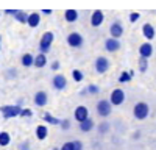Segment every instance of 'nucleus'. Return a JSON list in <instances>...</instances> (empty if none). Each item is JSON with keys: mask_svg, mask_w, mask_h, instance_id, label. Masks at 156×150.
<instances>
[{"mask_svg": "<svg viewBox=\"0 0 156 150\" xmlns=\"http://www.w3.org/2000/svg\"><path fill=\"white\" fill-rule=\"evenodd\" d=\"M125 100V92L122 89H114L111 94V103L112 105H122Z\"/></svg>", "mask_w": 156, "mask_h": 150, "instance_id": "6", "label": "nucleus"}, {"mask_svg": "<svg viewBox=\"0 0 156 150\" xmlns=\"http://www.w3.org/2000/svg\"><path fill=\"white\" fill-rule=\"evenodd\" d=\"M142 31H144V36L147 38V39H153L154 38V28L150 23H145L144 27H142Z\"/></svg>", "mask_w": 156, "mask_h": 150, "instance_id": "16", "label": "nucleus"}, {"mask_svg": "<svg viewBox=\"0 0 156 150\" xmlns=\"http://www.w3.org/2000/svg\"><path fill=\"white\" fill-rule=\"evenodd\" d=\"M45 61H47V59H45V55H44V53H39V55L34 58V66H36V67H44V66H45Z\"/></svg>", "mask_w": 156, "mask_h": 150, "instance_id": "22", "label": "nucleus"}, {"mask_svg": "<svg viewBox=\"0 0 156 150\" xmlns=\"http://www.w3.org/2000/svg\"><path fill=\"white\" fill-rule=\"evenodd\" d=\"M51 42H53V33H51V31L44 33L42 38H41V44H39V47H41V52H42V53L48 52V48H50Z\"/></svg>", "mask_w": 156, "mask_h": 150, "instance_id": "4", "label": "nucleus"}, {"mask_svg": "<svg viewBox=\"0 0 156 150\" xmlns=\"http://www.w3.org/2000/svg\"><path fill=\"white\" fill-rule=\"evenodd\" d=\"M109 31H111L112 38H119V36H122V33H123V27H122L119 22H114V23L111 25Z\"/></svg>", "mask_w": 156, "mask_h": 150, "instance_id": "12", "label": "nucleus"}, {"mask_svg": "<svg viewBox=\"0 0 156 150\" xmlns=\"http://www.w3.org/2000/svg\"><path fill=\"white\" fill-rule=\"evenodd\" d=\"M61 127H62V130H67L69 128V120H62L61 122Z\"/></svg>", "mask_w": 156, "mask_h": 150, "instance_id": "34", "label": "nucleus"}, {"mask_svg": "<svg viewBox=\"0 0 156 150\" xmlns=\"http://www.w3.org/2000/svg\"><path fill=\"white\" fill-rule=\"evenodd\" d=\"M42 119H44L47 123H51V125H61V120L56 119V117H53L51 114H48V112H45V114L42 116Z\"/></svg>", "mask_w": 156, "mask_h": 150, "instance_id": "20", "label": "nucleus"}, {"mask_svg": "<svg viewBox=\"0 0 156 150\" xmlns=\"http://www.w3.org/2000/svg\"><path fill=\"white\" fill-rule=\"evenodd\" d=\"M39 20H41V17H39L37 12H33V14L28 16V25L30 27H36V25L39 23Z\"/></svg>", "mask_w": 156, "mask_h": 150, "instance_id": "23", "label": "nucleus"}, {"mask_svg": "<svg viewBox=\"0 0 156 150\" xmlns=\"http://www.w3.org/2000/svg\"><path fill=\"white\" fill-rule=\"evenodd\" d=\"M137 19H139V12H133V14L129 16V20H131V22H136Z\"/></svg>", "mask_w": 156, "mask_h": 150, "instance_id": "33", "label": "nucleus"}, {"mask_svg": "<svg viewBox=\"0 0 156 150\" xmlns=\"http://www.w3.org/2000/svg\"><path fill=\"white\" fill-rule=\"evenodd\" d=\"M22 64H23L25 67H30V66H33V64H34V58H33L30 53L23 55V56H22Z\"/></svg>", "mask_w": 156, "mask_h": 150, "instance_id": "21", "label": "nucleus"}, {"mask_svg": "<svg viewBox=\"0 0 156 150\" xmlns=\"http://www.w3.org/2000/svg\"><path fill=\"white\" fill-rule=\"evenodd\" d=\"M64 16H66V20L67 22H75L78 19V11L75 9H67L66 12H64Z\"/></svg>", "mask_w": 156, "mask_h": 150, "instance_id": "18", "label": "nucleus"}, {"mask_svg": "<svg viewBox=\"0 0 156 150\" xmlns=\"http://www.w3.org/2000/svg\"><path fill=\"white\" fill-rule=\"evenodd\" d=\"M134 117L136 119H139V120H144V119H147V116H148V112H150V108H148V105L145 103V102H139L136 106H134Z\"/></svg>", "mask_w": 156, "mask_h": 150, "instance_id": "1", "label": "nucleus"}, {"mask_svg": "<svg viewBox=\"0 0 156 150\" xmlns=\"http://www.w3.org/2000/svg\"><path fill=\"white\" fill-rule=\"evenodd\" d=\"M0 111H2V114H3L5 119H11V117L20 116L22 108L19 105H16V106H2V108H0Z\"/></svg>", "mask_w": 156, "mask_h": 150, "instance_id": "2", "label": "nucleus"}, {"mask_svg": "<svg viewBox=\"0 0 156 150\" xmlns=\"http://www.w3.org/2000/svg\"><path fill=\"white\" fill-rule=\"evenodd\" d=\"M87 91H89L90 94H97V92H98V88H97V86H94V84H90Z\"/></svg>", "mask_w": 156, "mask_h": 150, "instance_id": "30", "label": "nucleus"}, {"mask_svg": "<svg viewBox=\"0 0 156 150\" xmlns=\"http://www.w3.org/2000/svg\"><path fill=\"white\" fill-rule=\"evenodd\" d=\"M51 67H53V69L56 70V69L59 67V62H58V61H55V62H53V66H51Z\"/></svg>", "mask_w": 156, "mask_h": 150, "instance_id": "36", "label": "nucleus"}, {"mask_svg": "<svg viewBox=\"0 0 156 150\" xmlns=\"http://www.w3.org/2000/svg\"><path fill=\"white\" fill-rule=\"evenodd\" d=\"M108 128H109V123L103 122V123H100V127H98V131H100V133H106V131H108Z\"/></svg>", "mask_w": 156, "mask_h": 150, "instance_id": "27", "label": "nucleus"}, {"mask_svg": "<svg viewBox=\"0 0 156 150\" xmlns=\"http://www.w3.org/2000/svg\"><path fill=\"white\" fill-rule=\"evenodd\" d=\"M73 145H75V150H83V144L80 141H73Z\"/></svg>", "mask_w": 156, "mask_h": 150, "instance_id": "32", "label": "nucleus"}, {"mask_svg": "<svg viewBox=\"0 0 156 150\" xmlns=\"http://www.w3.org/2000/svg\"><path fill=\"white\" fill-rule=\"evenodd\" d=\"M105 47H106V50H109V52H115V50L120 48V42L117 41V38H111V39H108L105 42Z\"/></svg>", "mask_w": 156, "mask_h": 150, "instance_id": "9", "label": "nucleus"}, {"mask_svg": "<svg viewBox=\"0 0 156 150\" xmlns=\"http://www.w3.org/2000/svg\"><path fill=\"white\" fill-rule=\"evenodd\" d=\"M108 69H109V61L106 58H103V56L97 58V61H95V70L98 73H105Z\"/></svg>", "mask_w": 156, "mask_h": 150, "instance_id": "5", "label": "nucleus"}, {"mask_svg": "<svg viewBox=\"0 0 156 150\" xmlns=\"http://www.w3.org/2000/svg\"><path fill=\"white\" fill-rule=\"evenodd\" d=\"M139 66H140V72H145V70H147V67H148V61H147V58H144V56H140V61H139Z\"/></svg>", "mask_w": 156, "mask_h": 150, "instance_id": "25", "label": "nucleus"}, {"mask_svg": "<svg viewBox=\"0 0 156 150\" xmlns=\"http://www.w3.org/2000/svg\"><path fill=\"white\" fill-rule=\"evenodd\" d=\"M20 116H25V117H30L31 116V109H22Z\"/></svg>", "mask_w": 156, "mask_h": 150, "instance_id": "31", "label": "nucleus"}, {"mask_svg": "<svg viewBox=\"0 0 156 150\" xmlns=\"http://www.w3.org/2000/svg\"><path fill=\"white\" fill-rule=\"evenodd\" d=\"M67 42H69V45H72V47H81L83 38H81V34H78V33H70V34L67 36Z\"/></svg>", "mask_w": 156, "mask_h": 150, "instance_id": "8", "label": "nucleus"}, {"mask_svg": "<svg viewBox=\"0 0 156 150\" xmlns=\"http://www.w3.org/2000/svg\"><path fill=\"white\" fill-rule=\"evenodd\" d=\"M9 142H11L9 133H6V131H2V133H0V145H2V147H6Z\"/></svg>", "mask_w": 156, "mask_h": 150, "instance_id": "19", "label": "nucleus"}, {"mask_svg": "<svg viewBox=\"0 0 156 150\" xmlns=\"http://www.w3.org/2000/svg\"><path fill=\"white\" fill-rule=\"evenodd\" d=\"M75 119L78 120V122H83V120H86V119H89V111H87V108L86 106H78L76 109H75Z\"/></svg>", "mask_w": 156, "mask_h": 150, "instance_id": "7", "label": "nucleus"}, {"mask_svg": "<svg viewBox=\"0 0 156 150\" xmlns=\"http://www.w3.org/2000/svg\"><path fill=\"white\" fill-rule=\"evenodd\" d=\"M129 77H131V73H126V72H123V73L120 75L119 81H123V83H125V81H128V80H129Z\"/></svg>", "mask_w": 156, "mask_h": 150, "instance_id": "29", "label": "nucleus"}, {"mask_svg": "<svg viewBox=\"0 0 156 150\" xmlns=\"http://www.w3.org/2000/svg\"><path fill=\"white\" fill-rule=\"evenodd\" d=\"M53 150H58V148H53Z\"/></svg>", "mask_w": 156, "mask_h": 150, "instance_id": "37", "label": "nucleus"}, {"mask_svg": "<svg viewBox=\"0 0 156 150\" xmlns=\"http://www.w3.org/2000/svg\"><path fill=\"white\" fill-rule=\"evenodd\" d=\"M92 128H94V122L90 119H86V120L80 122V130L81 131H90Z\"/></svg>", "mask_w": 156, "mask_h": 150, "instance_id": "17", "label": "nucleus"}, {"mask_svg": "<svg viewBox=\"0 0 156 150\" xmlns=\"http://www.w3.org/2000/svg\"><path fill=\"white\" fill-rule=\"evenodd\" d=\"M19 150H28V142H23L19 145Z\"/></svg>", "mask_w": 156, "mask_h": 150, "instance_id": "35", "label": "nucleus"}, {"mask_svg": "<svg viewBox=\"0 0 156 150\" xmlns=\"http://www.w3.org/2000/svg\"><path fill=\"white\" fill-rule=\"evenodd\" d=\"M53 86L59 91L64 89V88H66V77H64V75H56L53 78Z\"/></svg>", "mask_w": 156, "mask_h": 150, "instance_id": "14", "label": "nucleus"}, {"mask_svg": "<svg viewBox=\"0 0 156 150\" xmlns=\"http://www.w3.org/2000/svg\"><path fill=\"white\" fill-rule=\"evenodd\" d=\"M16 19H17L19 22H22V23L28 22V16L25 14V12H22V11H17V14H16Z\"/></svg>", "mask_w": 156, "mask_h": 150, "instance_id": "24", "label": "nucleus"}, {"mask_svg": "<svg viewBox=\"0 0 156 150\" xmlns=\"http://www.w3.org/2000/svg\"><path fill=\"white\" fill-rule=\"evenodd\" d=\"M139 53H140V56H144V58L151 56V53H153V47H151V44H142L140 48H139Z\"/></svg>", "mask_w": 156, "mask_h": 150, "instance_id": "13", "label": "nucleus"}, {"mask_svg": "<svg viewBox=\"0 0 156 150\" xmlns=\"http://www.w3.org/2000/svg\"><path fill=\"white\" fill-rule=\"evenodd\" d=\"M34 103H36L37 106H44V105H47V94H45L44 91L36 92V95H34Z\"/></svg>", "mask_w": 156, "mask_h": 150, "instance_id": "10", "label": "nucleus"}, {"mask_svg": "<svg viewBox=\"0 0 156 150\" xmlns=\"http://www.w3.org/2000/svg\"><path fill=\"white\" fill-rule=\"evenodd\" d=\"M103 22V12L100 9L94 11L92 12V19H90V23H92V27H98V25Z\"/></svg>", "mask_w": 156, "mask_h": 150, "instance_id": "11", "label": "nucleus"}, {"mask_svg": "<svg viewBox=\"0 0 156 150\" xmlns=\"http://www.w3.org/2000/svg\"><path fill=\"white\" fill-rule=\"evenodd\" d=\"M47 134H48V128L45 127V125H39V127L36 128V138H37L39 141L45 139Z\"/></svg>", "mask_w": 156, "mask_h": 150, "instance_id": "15", "label": "nucleus"}, {"mask_svg": "<svg viewBox=\"0 0 156 150\" xmlns=\"http://www.w3.org/2000/svg\"><path fill=\"white\" fill-rule=\"evenodd\" d=\"M111 109H112V103L108 102V100H100L97 103V112L101 117H106L111 114Z\"/></svg>", "mask_w": 156, "mask_h": 150, "instance_id": "3", "label": "nucleus"}, {"mask_svg": "<svg viewBox=\"0 0 156 150\" xmlns=\"http://www.w3.org/2000/svg\"><path fill=\"white\" fill-rule=\"evenodd\" d=\"M61 150H75V145H73V141L72 142H66L62 147H61Z\"/></svg>", "mask_w": 156, "mask_h": 150, "instance_id": "28", "label": "nucleus"}, {"mask_svg": "<svg viewBox=\"0 0 156 150\" xmlns=\"http://www.w3.org/2000/svg\"><path fill=\"white\" fill-rule=\"evenodd\" d=\"M73 80L75 81H81L83 80V73L80 70H73Z\"/></svg>", "mask_w": 156, "mask_h": 150, "instance_id": "26", "label": "nucleus"}]
</instances>
